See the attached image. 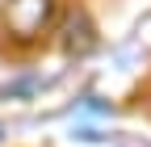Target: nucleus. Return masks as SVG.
<instances>
[{"mask_svg": "<svg viewBox=\"0 0 151 147\" xmlns=\"http://www.w3.org/2000/svg\"><path fill=\"white\" fill-rule=\"evenodd\" d=\"M50 0H9V13L4 21L17 38H34V34H42V25L50 21Z\"/></svg>", "mask_w": 151, "mask_h": 147, "instance_id": "f257e3e1", "label": "nucleus"}]
</instances>
